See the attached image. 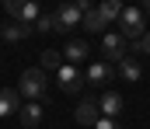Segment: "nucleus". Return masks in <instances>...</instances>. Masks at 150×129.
<instances>
[{
	"mask_svg": "<svg viewBox=\"0 0 150 129\" xmlns=\"http://www.w3.org/2000/svg\"><path fill=\"white\" fill-rule=\"evenodd\" d=\"M45 91H49V77H45L42 66H32V70L21 73V80H18V94H21V98L38 101V98H45Z\"/></svg>",
	"mask_w": 150,
	"mask_h": 129,
	"instance_id": "nucleus-1",
	"label": "nucleus"
},
{
	"mask_svg": "<svg viewBox=\"0 0 150 129\" xmlns=\"http://www.w3.org/2000/svg\"><path fill=\"white\" fill-rule=\"evenodd\" d=\"M119 28H122V35H126L129 42H140V39L147 35V18H143V11H140V7H122Z\"/></svg>",
	"mask_w": 150,
	"mask_h": 129,
	"instance_id": "nucleus-2",
	"label": "nucleus"
},
{
	"mask_svg": "<svg viewBox=\"0 0 150 129\" xmlns=\"http://www.w3.org/2000/svg\"><path fill=\"white\" fill-rule=\"evenodd\" d=\"M4 11L18 25H32V28H35V21L42 18V7H38L35 0H4Z\"/></svg>",
	"mask_w": 150,
	"mask_h": 129,
	"instance_id": "nucleus-3",
	"label": "nucleus"
},
{
	"mask_svg": "<svg viewBox=\"0 0 150 129\" xmlns=\"http://www.w3.org/2000/svg\"><path fill=\"white\" fill-rule=\"evenodd\" d=\"M101 52H105V59L122 63L126 52H129V39H126L122 32H105V35H101Z\"/></svg>",
	"mask_w": 150,
	"mask_h": 129,
	"instance_id": "nucleus-4",
	"label": "nucleus"
},
{
	"mask_svg": "<svg viewBox=\"0 0 150 129\" xmlns=\"http://www.w3.org/2000/svg\"><path fill=\"white\" fill-rule=\"evenodd\" d=\"M52 18H56V32H59V35H70L77 28V21H84V14H80L77 4H59Z\"/></svg>",
	"mask_w": 150,
	"mask_h": 129,
	"instance_id": "nucleus-5",
	"label": "nucleus"
},
{
	"mask_svg": "<svg viewBox=\"0 0 150 129\" xmlns=\"http://www.w3.org/2000/svg\"><path fill=\"white\" fill-rule=\"evenodd\" d=\"M56 84L63 94H80V87H84V73L77 70V66H59L56 70Z\"/></svg>",
	"mask_w": 150,
	"mask_h": 129,
	"instance_id": "nucleus-6",
	"label": "nucleus"
},
{
	"mask_svg": "<svg viewBox=\"0 0 150 129\" xmlns=\"http://www.w3.org/2000/svg\"><path fill=\"white\" fill-rule=\"evenodd\" d=\"M94 101H98V108H101V115H105V119H115V115L126 108V101H122V94H119V91H101Z\"/></svg>",
	"mask_w": 150,
	"mask_h": 129,
	"instance_id": "nucleus-7",
	"label": "nucleus"
},
{
	"mask_svg": "<svg viewBox=\"0 0 150 129\" xmlns=\"http://www.w3.org/2000/svg\"><path fill=\"white\" fill-rule=\"evenodd\" d=\"M98 119H101V108H98V101H94V98H84V101L77 105V122L94 129V126H98Z\"/></svg>",
	"mask_w": 150,
	"mask_h": 129,
	"instance_id": "nucleus-8",
	"label": "nucleus"
},
{
	"mask_svg": "<svg viewBox=\"0 0 150 129\" xmlns=\"http://www.w3.org/2000/svg\"><path fill=\"white\" fill-rule=\"evenodd\" d=\"M32 32H35L32 25H18V21H11V25L0 28V39H4L7 45H18V42H25V39H32Z\"/></svg>",
	"mask_w": 150,
	"mask_h": 129,
	"instance_id": "nucleus-9",
	"label": "nucleus"
},
{
	"mask_svg": "<svg viewBox=\"0 0 150 129\" xmlns=\"http://www.w3.org/2000/svg\"><path fill=\"white\" fill-rule=\"evenodd\" d=\"M18 112H21V94L14 87H0V119L18 115Z\"/></svg>",
	"mask_w": 150,
	"mask_h": 129,
	"instance_id": "nucleus-10",
	"label": "nucleus"
},
{
	"mask_svg": "<svg viewBox=\"0 0 150 129\" xmlns=\"http://www.w3.org/2000/svg\"><path fill=\"white\" fill-rule=\"evenodd\" d=\"M108 80H112V66H108L105 59H101V63H91V66H87V84H91V87H105Z\"/></svg>",
	"mask_w": 150,
	"mask_h": 129,
	"instance_id": "nucleus-11",
	"label": "nucleus"
},
{
	"mask_svg": "<svg viewBox=\"0 0 150 129\" xmlns=\"http://www.w3.org/2000/svg\"><path fill=\"white\" fill-rule=\"evenodd\" d=\"M91 56V45L84 42V39H70L67 49H63V59H70V63H84Z\"/></svg>",
	"mask_w": 150,
	"mask_h": 129,
	"instance_id": "nucleus-12",
	"label": "nucleus"
},
{
	"mask_svg": "<svg viewBox=\"0 0 150 129\" xmlns=\"http://www.w3.org/2000/svg\"><path fill=\"white\" fill-rule=\"evenodd\" d=\"M18 119H21V126H28V129H35L38 122H42V105L38 101H28L21 112H18Z\"/></svg>",
	"mask_w": 150,
	"mask_h": 129,
	"instance_id": "nucleus-13",
	"label": "nucleus"
},
{
	"mask_svg": "<svg viewBox=\"0 0 150 129\" xmlns=\"http://www.w3.org/2000/svg\"><path fill=\"white\" fill-rule=\"evenodd\" d=\"M105 25H108V18H105L98 7L84 14V28H87V32H94V35H105Z\"/></svg>",
	"mask_w": 150,
	"mask_h": 129,
	"instance_id": "nucleus-14",
	"label": "nucleus"
},
{
	"mask_svg": "<svg viewBox=\"0 0 150 129\" xmlns=\"http://www.w3.org/2000/svg\"><path fill=\"white\" fill-rule=\"evenodd\" d=\"M119 73H122L129 84H136V80H140V63H136V59H122V63H119Z\"/></svg>",
	"mask_w": 150,
	"mask_h": 129,
	"instance_id": "nucleus-15",
	"label": "nucleus"
},
{
	"mask_svg": "<svg viewBox=\"0 0 150 129\" xmlns=\"http://www.w3.org/2000/svg\"><path fill=\"white\" fill-rule=\"evenodd\" d=\"M59 66H63V52L45 49V52H42V70H59Z\"/></svg>",
	"mask_w": 150,
	"mask_h": 129,
	"instance_id": "nucleus-16",
	"label": "nucleus"
},
{
	"mask_svg": "<svg viewBox=\"0 0 150 129\" xmlns=\"http://www.w3.org/2000/svg\"><path fill=\"white\" fill-rule=\"evenodd\" d=\"M98 11H101L108 21H115V18L122 14V0H101V4H98Z\"/></svg>",
	"mask_w": 150,
	"mask_h": 129,
	"instance_id": "nucleus-17",
	"label": "nucleus"
},
{
	"mask_svg": "<svg viewBox=\"0 0 150 129\" xmlns=\"http://www.w3.org/2000/svg\"><path fill=\"white\" fill-rule=\"evenodd\" d=\"M52 28H56V18H52V14H42L35 21V32H52Z\"/></svg>",
	"mask_w": 150,
	"mask_h": 129,
	"instance_id": "nucleus-18",
	"label": "nucleus"
},
{
	"mask_svg": "<svg viewBox=\"0 0 150 129\" xmlns=\"http://www.w3.org/2000/svg\"><path fill=\"white\" fill-rule=\"evenodd\" d=\"M94 129H122V126H119L115 119H105V115H101V119H98V126H94Z\"/></svg>",
	"mask_w": 150,
	"mask_h": 129,
	"instance_id": "nucleus-19",
	"label": "nucleus"
},
{
	"mask_svg": "<svg viewBox=\"0 0 150 129\" xmlns=\"http://www.w3.org/2000/svg\"><path fill=\"white\" fill-rule=\"evenodd\" d=\"M133 45H136V49H140L143 56H150V32L143 35V39H140V42H133Z\"/></svg>",
	"mask_w": 150,
	"mask_h": 129,
	"instance_id": "nucleus-20",
	"label": "nucleus"
},
{
	"mask_svg": "<svg viewBox=\"0 0 150 129\" xmlns=\"http://www.w3.org/2000/svg\"><path fill=\"white\" fill-rule=\"evenodd\" d=\"M143 11H147V14H150V0H143Z\"/></svg>",
	"mask_w": 150,
	"mask_h": 129,
	"instance_id": "nucleus-21",
	"label": "nucleus"
}]
</instances>
